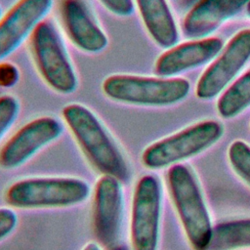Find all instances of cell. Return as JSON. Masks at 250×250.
<instances>
[{"label": "cell", "instance_id": "cell-1", "mask_svg": "<svg viewBox=\"0 0 250 250\" xmlns=\"http://www.w3.org/2000/svg\"><path fill=\"white\" fill-rule=\"evenodd\" d=\"M62 114L84 156L101 176H111L122 183L130 178L125 155L91 109L80 104H69Z\"/></svg>", "mask_w": 250, "mask_h": 250}, {"label": "cell", "instance_id": "cell-2", "mask_svg": "<svg viewBox=\"0 0 250 250\" xmlns=\"http://www.w3.org/2000/svg\"><path fill=\"white\" fill-rule=\"evenodd\" d=\"M90 193L89 183L81 178L30 177L10 185L4 198L13 209H57L84 203Z\"/></svg>", "mask_w": 250, "mask_h": 250}, {"label": "cell", "instance_id": "cell-3", "mask_svg": "<svg viewBox=\"0 0 250 250\" xmlns=\"http://www.w3.org/2000/svg\"><path fill=\"white\" fill-rule=\"evenodd\" d=\"M167 184L190 246L194 250H206L213 226L193 173L186 165H172L167 173Z\"/></svg>", "mask_w": 250, "mask_h": 250}, {"label": "cell", "instance_id": "cell-4", "mask_svg": "<svg viewBox=\"0 0 250 250\" xmlns=\"http://www.w3.org/2000/svg\"><path fill=\"white\" fill-rule=\"evenodd\" d=\"M109 100L132 105L165 106L183 101L190 84L184 78L148 77L133 74H112L102 85Z\"/></svg>", "mask_w": 250, "mask_h": 250}, {"label": "cell", "instance_id": "cell-5", "mask_svg": "<svg viewBox=\"0 0 250 250\" xmlns=\"http://www.w3.org/2000/svg\"><path fill=\"white\" fill-rule=\"evenodd\" d=\"M224 134L223 125L216 120L192 124L146 146L141 156L149 170L163 169L192 157L213 146Z\"/></svg>", "mask_w": 250, "mask_h": 250}, {"label": "cell", "instance_id": "cell-6", "mask_svg": "<svg viewBox=\"0 0 250 250\" xmlns=\"http://www.w3.org/2000/svg\"><path fill=\"white\" fill-rule=\"evenodd\" d=\"M30 51L39 74L49 87L62 95L76 90V74L52 22L42 21L36 25L30 34Z\"/></svg>", "mask_w": 250, "mask_h": 250}, {"label": "cell", "instance_id": "cell-7", "mask_svg": "<svg viewBox=\"0 0 250 250\" xmlns=\"http://www.w3.org/2000/svg\"><path fill=\"white\" fill-rule=\"evenodd\" d=\"M162 189L159 179L142 176L135 185L130 216L132 250H156L159 239Z\"/></svg>", "mask_w": 250, "mask_h": 250}, {"label": "cell", "instance_id": "cell-8", "mask_svg": "<svg viewBox=\"0 0 250 250\" xmlns=\"http://www.w3.org/2000/svg\"><path fill=\"white\" fill-rule=\"evenodd\" d=\"M124 212L122 182L102 175L94 188L93 230L97 243L104 250L120 244Z\"/></svg>", "mask_w": 250, "mask_h": 250}, {"label": "cell", "instance_id": "cell-9", "mask_svg": "<svg viewBox=\"0 0 250 250\" xmlns=\"http://www.w3.org/2000/svg\"><path fill=\"white\" fill-rule=\"evenodd\" d=\"M62 123L53 116H40L21 127L1 147L0 167L12 170L22 166L46 146L59 139Z\"/></svg>", "mask_w": 250, "mask_h": 250}, {"label": "cell", "instance_id": "cell-10", "mask_svg": "<svg viewBox=\"0 0 250 250\" xmlns=\"http://www.w3.org/2000/svg\"><path fill=\"white\" fill-rule=\"evenodd\" d=\"M250 59V29L235 33L222 49L217 59L199 77L195 94L201 100H208L220 94L242 69Z\"/></svg>", "mask_w": 250, "mask_h": 250}, {"label": "cell", "instance_id": "cell-11", "mask_svg": "<svg viewBox=\"0 0 250 250\" xmlns=\"http://www.w3.org/2000/svg\"><path fill=\"white\" fill-rule=\"evenodd\" d=\"M52 0H19L0 18V61L32 33L52 7Z\"/></svg>", "mask_w": 250, "mask_h": 250}, {"label": "cell", "instance_id": "cell-12", "mask_svg": "<svg viewBox=\"0 0 250 250\" xmlns=\"http://www.w3.org/2000/svg\"><path fill=\"white\" fill-rule=\"evenodd\" d=\"M60 13L67 37L78 49L95 54L107 46L106 35L82 0H62Z\"/></svg>", "mask_w": 250, "mask_h": 250}, {"label": "cell", "instance_id": "cell-13", "mask_svg": "<svg viewBox=\"0 0 250 250\" xmlns=\"http://www.w3.org/2000/svg\"><path fill=\"white\" fill-rule=\"evenodd\" d=\"M223 49L217 37L195 39L169 48L158 57L154 71L158 76L170 77L213 60Z\"/></svg>", "mask_w": 250, "mask_h": 250}, {"label": "cell", "instance_id": "cell-14", "mask_svg": "<svg viewBox=\"0 0 250 250\" xmlns=\"http://www.w3.org/2000/svg\"><path fill=\"white\" fill-rule=\"evenodd\" d=\"M250 0H199L186 15L184 35L191 39L205 38L225 21L237 15Z\"/></svg>", "mask_w": 250, "mask_h": 250}, {"label": "cell", "instance_id": "cell-15", "mask_svg": "<svg viewBox=\"0 0 250 250\" xmlns=\"http://www.w3.org/2000/svg\"><path fill=\"white\" fill-rule=\"evenodd\" d=\"M142 21L160 47L169 49L178 41V28L166 0H136Z\"/></svg>", "mask_w": 250, "mask_h": 250}, {"label": "cell", "instance_id": "cell-16", "mask_svg": "<svg viewBox=\"0 0 250 250\" xmlns=\"http://www.w3.org/2000/svg\"><path fill=\"white\" fill-rule=\"evenodd\" d=\"M250 247V218L234 219L217 224L206 250H236Z\"/></svg>", "mask_w": 250, "mask_h": 250}, {"label": "cell", "instance_id": "cell-17", "mask_svg": "<svg viewBox=\"0 0 250 250\" xmlns=\"http://www.w3.org/2000/svg\"><path fill=\"white\" fill-rule=\"evenodd\" d=\"M250 106V69L219 98L217 109L223 118H232Z\"/></svg>", "mask_w": 250, "mask_h": 250}, {"label": "cell", "instance_id": "cell-18", "mask_svg": "<svg viewBox=\"0 0 250 250\" xmlns=\"http://www.w3.org/2000/svg\"><path fill=\"white\" fill-rule=\"evenodd\" d=\"M228 158L233 171L250 187V146L241 140L232 142Z\"/></svg>", "mask_w": 250, "mask_h": 250}, {"label": "cell", "instance_id": "cell-19", "mask_svg": "<svg viewBox=\"0 0 250 250\" xmlns=\"http://www.w3.org/2000/svg\"><path fill=\"white\" fill-rule=\"evenodd\" d=\"M20 112L19 101L10 95L0 97V141L17 120Z\"/></svg>", "mask_w": 250, "mask_h": 250}, {"label": "cell", "instance_id": "cell-20", "mask_svg": "<svg viewBox=\"0 0 250 250\" xmlns=\"http://www.w3.org/2000/svg\"><path fill=\"white\" fill-rule=\"evenodd\" d=\"M19 218L13 208L0 207V241L8 237L17 228Z\"/></svg>", "mask_w": 250, "mask_h": 250}, {"label": "cell", "instance_id": "cell-21", "mask_svg": "<svg viewBox=\"0 0 250 250\" xmlns=\"http://www.w3.org/2000/svg\"><path fill=\"white\" fill-rule=\"evenodd\" d=\"M112 14L118 17H129L134 12L133 0H100Z\"/></svg>", "mask_w": 250, "mask_h": 250}, {"label": "cell", "instance_id": "cell-22", "mask_svg": "<svg viewBox=\"0 0 250 250\" xmlns=\"http://www.w3.org/2000/svg\"><path fill=\"white\" fill-rule=\"evenodd\" d=\"M20 79L18 67L11 62H0V87L10 88L15 86Z\"/></svg>", "mask_w": 250, "mask_h": 250}, {"label": "cell", "instance_id": "cell-23", "mask_svg": "<svg viewBox=\"0 0 250 250\" xmlns=\"http://www.w3.org/2000/svg\"><path fill=\"white\" fill-rule=\"evenodd\" d=\"M82 250H104L101 245H99L97 242H89L87 243Z\"/></svg>", "mask_w": 250, "mask_h": 250}, {"label": "cell", "instance_id": "cell-24", "mask_svg": "<svg viewBox=\"0 0 250 250\" xmlns=\"http://www.w3.org/2000/svg\"><path fill=\"white\" fill-rule=\"evenodd\" d=\"M109 250H128V249L126 247H123L120 244H118V245H116L115 247H113V248H111Z\"/></svg>", "mask_w": 250, "mask_h": 250}, {"label": "cell", "instance_id": "cell-25", "mask_svg": "<svg viewBox=\"0 0 250 250\" xmlns=\"http://www.w3.org/2000/svg\"><path fill=\"white\" fill-rule=\"evenodd\" d=\"M247 13H248V16L250 17V2L247 5Z\"/></svg>", "mask_w": 250, "mask_h": 250}, {"label": "cell", "instance_id": "cell-26", "mask_svg": "<svg viewBox=\"0 0 250 250\" xmlns=\"http://www.w3.org/2000/svg\"><path fill=\"white\" fill-rule=\"evenodd\" d=\"M1 14H2V10H1V7H0V18H1Z\"/></svg>", "mask_w": 250, "mask_h": 250}]
</instances>
